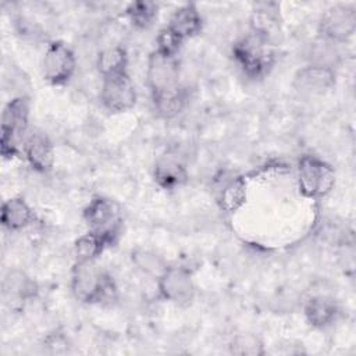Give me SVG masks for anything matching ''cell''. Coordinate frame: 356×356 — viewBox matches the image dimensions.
<instances>
[{"label": "cell", "mask_w": 356, "mask_h": 356, "mask_svg": "<svg viewBox=\"0 0 356 356\" xmlns=\"http://www.w3.org/2000/svg\"><path fill=\"white\" fill-rule=\"evenodd\" d=\"M338 44L330 43L327 40H323L318 38L317 42H314L310 47V61L309 64H316V65H324L335 70V65L339 60V53L337 50Z\"/></svg>", "instance_id": "cell-26"}, {"label": "cell", "mask_w": 356, "mask_h": 356, "mask_svg": "<svg viewBox=\"0 0 356 356\" xmlns=\"http://www.w3.org/2000/svg\"><path fill=\"white\" fill-rule=\"evenodd\" d=\"M250 32L275 44L281 33V15L277 3H257L250 14Z\"/></svg>", "instance_id": "cell-15"}, {"label": "cell", "mask_w": 356, "mask_h": 356, "mask_svg": "<svg viewBox=\"0 0 356 356\" xmlns=\"http://www.w3.org/2000/svg\"><path fill=\"white\" fill-rule=\"evenodd\" d=\"M31 104L25 96L13 97L1 113L0 153L4 160H11L19 154V142L29 134Z\"/></svg>", "instance_id": "cell-3"}, {"label": "cell", "mask_w": 356, "mask_h": 356, "mask_svg": "<svg viewBox=\"0 0 356 356\" xmlns=\"http://www.w3.org/2000/svg\"><path fill=\"white\" fill-rule=\"evenodd\" d=\"M298 189L303 197L318 200L331 193L335 186V170L316 154L300 156L296 167Z\"/></svg>", "instance_id": "cell-4"}, {"label": "cell", "mask_w": 356, "mask_h": 356, "mask_svg": "<svg viewBox=\"0 0 356 356\" xmlns=\"http://www.w3.org/2000/svg\"><path fill=\"white\" fill-rule=\"evenodd\" d=\"M229 353L238 356H263L266 353V348L263 341L250 332H243L235 335L229 345Z\"/></svg>", "instance_id": "cell-25"}, {"label": "cell", "mask_w": 356, "mask_h": 356, "mask_svg": "<svg viewBox=\"0 0 356 356\" xmlns=\"http://www.w3.org/2000/svg\"><path fill=\"white\" fill-rule=\"evenodd\" d=\"M82 218L89 231L103 234L115 245L122 232V217L118 204L110 197L93 196L82 210Z\"/></svg>", "instance_id": "cell-5"}, {"label": "cell", "mask_w": 356, "mask_h": 356, "mask_svg": "<svg viewBox=\"0 0 356 356\" xmlns=\"http://www.w3.org/2000/svg\"><path fill=\"white\" fill-rule=\"evenodd\" d=\"M114 246L111 239L103 234L89 231L78 236L74 242V254L78 261L97 260V257L107 249Z\"/></svg>", "instance_id": "cell-22"}, {"label": "cell", "mask_w": 356, "mask_h": 356, "mask_svg": "<svg viewBox=\"0 0 356 356\" xmlns=\"http://www.w3.org/2000/svg\"><path fill=\"white\" fill-rule=\"evenodd\" d=\"M22 152L31 168L36 172H50L56 163V150L50 138L42 131H29L24 143Z\"/></svg>", "instance_id": "cell-13"}, {"label": "cell", "mask_w": 356, "mask_h": 356, "mask_svg": "<svg viewBox=\"0 0 356 356\" xmlns=\"http://www.w3.org/2000/svg\"><path fill=\"white\" fill-rule=\"evenodd\" d=\"M178 57H168L153 50L147 57L146 83L150 95L165 92L181 85Z\"/></svg>", "instance_id": "cell-10"}, {"label": "cell", "mask_w": 356, "mask_h": 356, "mask_svg": "<svg viewBox=\"0 0 356 356\" xmlns=\"http://www.w3.org/2000/svg\"><path fill=\"white\" fill-rule=\"evenodd\" d=\"M39 293L38 282L22 270H10L3 280V295L13 303L33 300Z\"/></svg>", "instance_id": "cell-19"}, {"label": "cell", "mask_w": 356, "mask_h": 356, "mask_svg": "<svg viewBox=\"0 0 356 356\" xmlns=\"http://www.w3.org/2000/svg\"><path fill=\"white\" fill-rule=\"evenodd\" d=\"M356 31V11L349 4L328 7L320 17L317 25L318 38L334 44L348 42Z\"/></svg>", "instance_id": "cell-7"}, {"label": "cell", "mask_w": 356, "mask_h": 356, "mask_svg": "<svg viewBox=\"0 0 356 356\" xmlns=\"http://www.w3.org/2000/svg\"><path fill=\"white\" fill-rule=\"evenodd\" d=\"M156 282L163 300L179 307H188L193 303L196 285L192 274L185 267L168 266Z\"/></svg>", "instance_id": "cell-8"}, {"label": "cell", "mask_w": 356, "mask_h": 356, "mask_svg": "<svg viewBox=\"0 0 356 356\" xmlns=\"http://www.w3.org/2000/svg\"><path fill=\"white\" fill-rule=\"evenodd\" d=\"M43 79L51 86H65L76 71V56L74 50L61 40L47 44L40 61Z\"/></svg>", "instance_id": "cell-6"}, {"label": "cell", "mask_w": 356, "mask_h": 356, "mask_svg": "<svg viewBox=\"0 0 356 356\" xmlns=\"http://www.w3.org/2000/svg\"><path fill=\"white\" fill-rule=\"evenodd\" d=\"M35 221V211L22 196H13L3 202L0 211L1 225L11 231H22Z\"/></svg>", "instance_id": "cell-18"}, {"label": "cell", "mask_w": 356, "mask_h": 356, "mask_svg": "<svg viewBox=\"0 0 356 356\" xmlns=\"http://www.w3.org/2000/svg\"><path fill=\"white\" fill-rule=\"evenodd\" d=\"M70 288L74 298L85 305L111 303L118 296L113 275L102 268L96 260H75L70 274Z\"/></svg>", "instance_id": "cell-1"}, {"label": "cell", "mask_w": 356, "mask_h": 356, "mask_svg": "<svg viewBox=\"0 0 356 356\" xmlns=\"http://www.w3.org/2000/svg\"><path fill=\"white\" fill-rule=\"evenodd\" d=\"M153 181L164 191H175L186 185L189 171L186 164L174 154H163L153 167Z\"/></svg>", "instance_id": "cell-14"}, {"label": "cell", "mask_w": 356, "mask_h": 356, "mask_svg": "<svg viewBox=\"0 0 356 356\" xmlns=\"http://www.w3.org/2000/svg\"><path fill=\"white\" fill-rule=\"evenodd\" d=\"M231 51L235 64L250 79L266 76L275 63L274 44L250 31L234 42Z\"/></svg>", "instance_id": "cell-2"}, {"label": "cell", "mask_w": 356, "mask_h": 356, "mask_svg": "<svg viewBox=\"0 0 356 356\" xmlns=\"http://www.w3.org/2000/svg\"><path fill=\"white\" fill-rule=\"evenodd\" d=\"M167 26L185 42L202 32L203 18L196 4L186 3L171 14Z\"/></svg>", "instance_id": "cell-17"}, {"label": "cell", "mask_w": 356, "mask_h": 356, "mask_svg": "<svg viewBox=\"0 0 356 356\" xmlns=\"http://www.w3.org/2000/svg\"><path fill=\"white\" fill-rule=\"evenodd\" d=\"M303 314L310 327L316 330H324L331 327L338 320L339 307L334 299L317 295L306 300Z\"/></svg>", "instance_id": "cell-16"}, {"label": "cell", "mask_w": 356, "mask_h": 356, "mask_svg": "<svg viewBox=\"0 0 356 356\" xmlns=\"http://www.w3.org/2000/svg\"><path fill=\"white\" fill-rule=\"evenodd\" d=\"M159 6L153 1H132L125 8V17L136 29H149L157 19Z\"/></svg>", "instance_id": "cell-24"}, {"label": "cell", "mask_w": 356, "mask_h": 356, "mask_svg": "<svg viewBox=\"0 0 356 356\" xmlns=\"http://www.w3.org/2000/svg\"><path fill=\"white\" fill-rule=\"evenodd\" d=\"M95 65L102 78L128 72V53L122 46H107L96 56Z\"/></svg>", "instance_id": "cell-21"}, {"label": "cell", "mask_w": 356, "mask_h": 356, "mask_svg": "<svg viewBox=\"0 0 356 356\" xmlns=\"http://www.w3.org/2000/svg\"><path fill=\"white\" fill-rule=\"evenodd\" d=\"M335 83V70L316 64L300 67L292 76L293 89L303 96H323L332 90Z\"/></svg>", "instance_id": "cell-12"}, {"label": "cell", "mask_w": 356, "mask_h": 356, "mask_svg": "<svg viewBox=\"0 0 356 356\" xmlns=\"http://www.w3.org/2000/svg\"><path fill=\"white\" fill-rule=\"evenodd\" d=\"M150 99L157 117L163 120H172L186 107L188 92L182 85H179L174 89L150 95Z\"/></svg>", "instance_id": "cell-20"}, {"label": "cell", "mask_w": 356, "mask_h": 356, "mask_svg": "<svg viewBox=\"0 0 356 356\" xmlns=\"http://www.w3.org/2000/svg\"><path fill=\"white\" fill-rule=\"evenodd\" d=\"M154 43L156 51L168 57H178V53L185 42L179 36H177L168 26H164L159 31Z\"/></svg>", "instance_id": "cell-27"}, {"label": "cell", "mask_w": 356, "mask_h": 356, "mask_svg": "<svg viewBox=\"0 0 356 356\" xmlns=\"http://www.w3.org/2000/svg\"><path fill=\"white\" fill-rule=\"evenodd\" d=\"M99 97L102 106L113 114L127 113L134 108L138 95L129 72L102 78Z\"/></svg>", "instance_id": "cell-9"}, {"label": "cell", "mask_w": 356, "mask_h": 356, "mask_svg": "<svg viewBox=\"0 0 356 356\" xmlns=\"http://www.w3.org/2000/svg\"><path fill=\"white\" fill-rule=\"evenodd\" d=\"M131 261L139 270L142 274L153 278L157 281L160 275L167 270L170 266L163 256L159 253L145 249V248H136L131 252Z\"/></svg>", "instance_id": "cell-23"}, {"label": "cell", "mask_w": 356, "mask_h": 356, "mask_svg": "<svg viewBox=\"0 0 356 356\" xmlns=\"http://www.w3.org/2000/svg\"><path fill=\"white\" fill-rule=\"evenodd\" d=\"M214 197L218 207L227 213H236L248 199V184L241 175L229 171H220L213 179Z\"/></svg>", "instance_id": "cell-11"}]
</instances>
